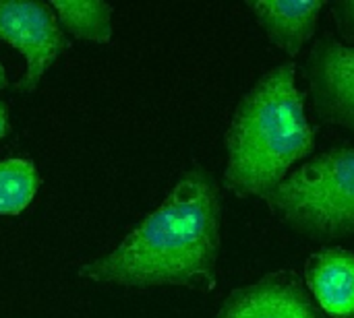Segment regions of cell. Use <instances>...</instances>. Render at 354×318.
<instances>
[{"label": "cell", "mask_w": 354, "mask_h": 318, "mask_svg": "<svg viewBox=\"0 0 354 318\" xmlns=\"http://www.w3.org/2000/svg\"><path fill=\"white\" fill-rule=\"evenodd\" d=\"M222 184L191 166L158 209L108 255L79 267V277L118 288H187L214 292L222 250Z\"/></svg>", "instance_id": "1"}, {"label": "cell", "mask_w": 354, "mask_h": 318, "mask_svg": "<svg viewBox=\"0 0 354 318\" xmlns=\"http://www.w3.org/2000/svg\"><path fill=\"white\" fill-rule=\"evenodd\" d=\"M222 186L239 199H268L315 149V128L297 85V64L266 70L239 99L224 139Z\"/></svg>", "instance_id": "2"}, {"label": "cell", "mask_w": 354, "mask_h": 318, "mask_svg": "<svg viewBox=\"0 0 354 318\" xmlns=\"http://www.w3.org/2000/svg\"><path fill=\"white\" fill-rule=\"evenodd\" d=\"M276 221L292 234L332 244L354 236V147L338 145L292 170L266 199Z\"/></svg>", "instance_id": "3"}, {"label": "cell", "mask_w": 354, "mask_h": 318, "mask_svg": "<svg viewBox=\"0 0 354 318\" xmlns=\"http://www.w3.org/2000/svg\"><path fill=\"white\" fill-rule=\"evenodd\" d=\"M0 41L25 58V74L15 89L33 93L44 74L71 48L54 10L37 0H0Z\"/></svg>", "instance_id": "4"}, {"label": "cell", "mask_w": 354, "mask_h": 318, "mask_svg": "<svg viewBox=\"0 0 354 318\" xmlns=\"http://www.w3.org/2000/svg\"><path fill=\"white\" fill-rule=\"evenodd\" d=\"M307 93L317 118L354 135V46L317 37L303 62Z\"/></svg>", "instance_id": "5"}, {"label": "cell", "mask_w": 354, "mask_h": 318, "mask_svg": "<svg viewBox=\"0 0 354 318\" xmlns=\"http://www.w3.org/2000/svg\"><path fill=\"white\" fill-rule=\"evenodd\" d=\"M216 318H326L305 281L290 271H276L232 290Z\"/></svg>", "instance_id": "6"}, {"label": "cell", "mask_w": 354, "mask_h": 318, "mask_svg": "<svg viewBox=\"0 0 354 318\" xmlns=\"http://www.w3.org/2000/svg\"><path fill=\"white\" fill-rule=\"evenodd\" d=\"M257 25L263 29L272 46L290 58H297L313 39L326 2H280V0H251L247 2Z\"/></svg>", "instance_id": "7"}, {"label": "cell", "mask_w": 354, "mask_h": 318, "mask_svg": "<svg viewBox=\"0 0 354 318\" xmlns=\"http://www.w3.org/2000/svg\"><path fill=\"white\" fill-rule=\"evenodd\" d=\"M305 286L324 315L351 318L354 315V252L332 246L315 252L305 267Z\"/></svg>", "instance_id": "8"}, {"label": "cell", "mask_w": 354, "mask_h": 318, "mask_svg": "<svg viewBox=\"0 0 354 318\" xmlns=\"http://www.w3.org/2000/svg\"><path fill=\"white\" fill-rule=\"evenodd\" d=\"M64 33L91 43H110L114 6L102 0H56L50 2Z\"/></svg>", "instance_id": "9"}, {"label": "cell", "mask_w": 354, "mask_h": 318, "mask_svg": "<svg viewBox=\"0 0 354 318\" xmlns=\"http://www.w3.org/2000/svg\"><path fill=\"white\" fill-rule=\"evenodd\" d=\"M41 178L31 159L0 161V215H19L25 211L39 190Z\"/></svg>", "instance_id": "10"}, {"label": "cell", "mask_w": 354, "mask_h": 318, "mask_svg": "<svg viewBox=\"0 0 354 318\" xmlns=\"http://www.w3.org/2000/svg\"><path fill=\"white\" fill-rule=\"evenodd\" d=\"M332 14L338 25V29L354 39V0H340L332 4Z\"/></svg>", "instance_id": "11"}, {"label": "cell", "mask_w": 354, "mask_h": 318, "mask_svg": "<svg viewBox=\"0 0 354 318\" xmlns=\"http://www.w3.org/2000/svg\"><path fill=\"white\" fill-rule=\"evenodd\" d=\"M10 122H8V106L0 99V141L8 135Z\"/></svg>", "instance_id": "12"}, {"label": "cell", "mask_w": 354, "mask_h": 318, "mask_svg": "<svg viewBox=\"0 0 354 318\" xmlns=\"http://www.w3.org/2000/svg\"><path fill=\"white\" fill-rule=\"evenodd\" d=\"M8 85V79H6V70H4V66H2V62H0V91L4 89Z\"/></svg>", "instance_id": "13"}, {"label": "cell", "mask_w": 354, "mask_h": 318, "mask_svg": "<svg viewBox=\"0 0 354 318\" xmlns=\"http://www.w3.org/2000/svg\"><path fill=\"white\" fill-rule=\"evenodd\" d=\"M351 318H354V315H353V317H351Z\"/></svg>", "instance_id": "14"}]
</instances>
